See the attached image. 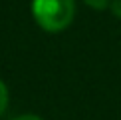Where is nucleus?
Listing matches in <instances>:
<instances>
[{"mask_svg": "<svg viewBox=\"0 0 121 120\" xmlns=\"http://www.w3.org/2000/svg\"><path fill=\"white\" fill-rule=\"evenodd\" d=\"M32 16L46 32H62L73 22L75 0H32Z\"/></svg>", "mask_w": 121, "mask_h": 120, "instance_id": "f257e3e1", "label": "nucleus"}, {"mask_svg": "<svg viewBox=\"0 0 121 120\" xmlns=\"http://www.w3.org/2000/svg\"><path fill=\"white\" fill-rule=\"evenodd\" d=\"M6 106H8V88H6V84L0 80V116L4 114Z\"/></svg>", "mask_w": 121, "mask_h": 120, "instance_id": "f03ea898", "label": "nucleus"}, {"mask_svg": "<svg viewBox=\"0 0 121 120\" xmlns=\"http://www.w3.org/2000/svg\"><path fill=\"white\" fill-rule=\"evenodd\" d=\"M85 4H87L89 8H93V10H105L111 4V0H83Z\"/></svg>", "mask_w": 121, "mask_h": 120, "instance_id": "7ed1b4c3", "label": "nucleus"}, {"mask_svg": "<svg viewBox=\"0 0 121 120\" xmlns=\"http://www.w3.org/2000/svg\"><path fill=\"white\" fill-rule=\"evenodd\" d=\"M109 6H111V10H113V14L117 18H121V0H113L111 4H109Z\"/></svg>", "mask_w": 121, "mask_h": 120, "instance_id": "20e7f679", "label": "nucleus"}, {"mask_svg": "<svg viewBox=\"0 0 121 120\" xmlns=\"http://www.w3.org/2000/svg\"><path fill=\"white\" fill-rule=\"evenodd\" d=\"M12 120H44V118L36 116V114H22V116H16V118H12Z\"/></svg>", "mask_w": 121, "mask_h": 120, "instance_id": "39448f33", "label": "nucleus"}]
</instances>
